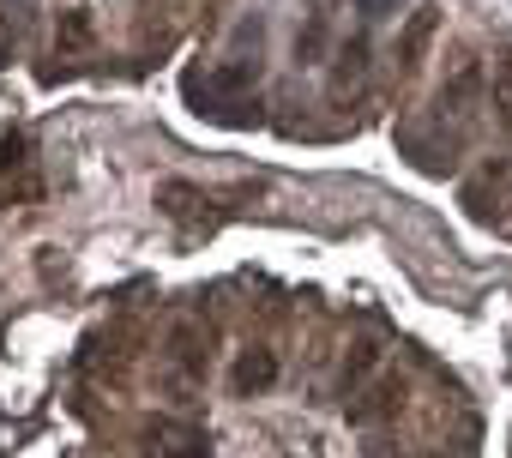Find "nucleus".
Segmentation results:
<instances>
[{"instance_id":"obj_1","label":"nucleus","mask_w":512,"mask_h":458,"mask_svg":"<svg viewBox=\"0 0 512 458\" xmlns=\"http://www.w3.org/2000/svg\"><path fill=\"white\" fill-rule=\"evenodd\" d=\"M253 79H260V67H253V61H229V67H211L205 79H187V97L211 121H241V109H247L241 97L253 91Z\"/></svg>"},{"instance_id":"obj_2","label":"nucleus","mask_w":512,"mask_h":458,"mask_svg":"<svg viewBox=\"0 0 512 458\" xmlns=\"http://www.w3.org/2000/svg\"><path fill=\"white\" fill-rule=\"evenodd\" d=\"M139 446H145V458H211V434L181 416H151L139 428Z\"/></svg>"},{"instance_id":"obj_3","label":"nucleus","mask_w":512,"mask_h":458,"mask_svg":"<svg viewBox=\"0 0 512 458\" xmlns=\"http://www.w3.org/2000/svg\"><path fill=\"white\" fill-rule=\"evenodd\" d=\"M404 404V380H374V386H356L350 398H344V410H350V422H380V416H392Z\"/></svg>"},{"instance_id":"obj_4","label":"nucleus","mask_w":512,"mask_h":458,"mask_svg":"<svg viewBox=\"0 0 512 458\" xmlns=\"http://www.w3.org/2000/svg\"><path fill=\"white\" fill-rule=\"evenodd\" d=\"M278 380V356L272 350H247L241 362H235V392L247 398V392H266Z\"/></svg>"},{"instance_id":"obj_5","label":"nucleus","mask_w":512,"mask_h":458,"mask_svg":"<svg viewBox=\"0 0 512 458\" xmlns=\"http://www.w3.org/2000/svg\"><path fill=\"white\" fill-rule=\"evenodd\" d=\"M91 37H97V25H91V13H61V25H55V49L61 55H79V49H91Z\"/></svg>"},{"instance_id":"obj_6","label":"nucleus","mask_w":512,"mask_h":458,"mask_svg":"<svg viewBox=\"0 0 512 458\" xmlns=\"http://www.w3.org/2000/svg\"><path fill=\"white\" fill-rule=\"evenodd\" d=\"M380 368V344H356L350 350V362H344V398L356 392V386H368V374Z\"/></svg>"},{"instance_id":"obj_7","label":"nucleus","mask_w":512,"mask_h":458,"mask_svg":"<svg viewBox=\"0 0 512 458\" xmlns=\"http://www.w3.org/2000/svg\"><path fill=\"white\" fill-rule=\"evenodd\" d=\"M494 115H500V127L512 133V55L494 61Z\"/></svg>"},{"instance_id":"obj_8","label":"nucleus","mask_w":512,"mask_h":458,"mask_svg":"<svg viewBox=\"0 0 512 458\" xmlns=\"http://www.w3.org/2000/svg\"><path fill=\"white\" fill-rule=\"evenodd\" d=\"M13 169H25V133L0 127V181H13Z\"/></svg>"},{"instance_id":"obj_9","label":"nucleus","mask_w":512,"mask_h":458,"mask_svg":"<svg viewBox=\"0 0 512 458\" xmlns=\"http://www.w3.org/2000/svg\"><path fill=\"white\" fill-rule=\"evenodd\" d=\"M428 37H434V13H416V19H410V31H404V67H416V61H422Z\"/></svg>"},{"instance_id":"obj_10","label":"nucleus","mask_w":512,"mask_h":458,"mask_svg":"<svg viewBox=\"0 0 512 458\" xmlns=\"http://www.w3.org/2000/svg\"><path fill=\"white\" fill-rule=\"evenodd\" d=\"M193 199H199V193H193L187 181H163V187H157V205H163L169 217H187V211H193Z\"/></svg>"},{"instance_id":"obj_11","label":"nucleus","mask_w":512,"mask_h":458,"mask_svg":"<svg viewBox=\"0 0 512 458\" xmlns=\"http://www.w3.org/2000/svg\"><path fill=\"white\" fill-rule=\"evenodd\" d=\"M362 7V19H386V13H398V0H356Z\"/></svg>"},{"instance_id":"obj_12","label":"nucleus","mask_w":512,"mask_h":458,"mask_svg":"<svg viewBox=\"0 0 512 458\" xmlns=\"http://www.w3.org/2000/svg\"><path fill=\"white\" fill-rule=\"evenodd\" d=\"M13 61V19H0V67Z\"/></svg>"}]
</instances>
